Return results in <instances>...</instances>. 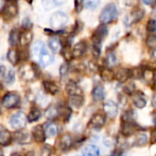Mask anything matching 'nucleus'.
Wrapping results in <instances>:
<instances>
[{
    "instance_id": "1",
    "label": "nucleus",
    "mask_w": 156,
    "mask_h": 156,
    "mask_svg": "<svg viewBox=\"0 0 156 156\" xmlns=\"http://www.w3.org/2000/svg\"><path fill=\"white\" fill-rule=\"evenodd\" d=\"M31 52H32V57L38 62V64H40L43 67L48 66L53 61L52 55L48 52L45 44L40 40L37 41L32 46Z\"/></svg>"
},
{
    "instance_id": "2",
    "label": "nucleus",
    "mask_w": 156,
    "mask_h": 156,
    "mask_svg": "<svg viewBox=\"0 0 156 156\" xmlns=\"http://www.w3.org/2000/svg\"><path fill=\"white\" fill-rule=\"evenodd\" d=\"M118 16V9L117 5L114 3L107 4L100 14V21L101 24L106 25L108 23L112 22Z\"/></svg>"
},
{
    "instance_id": "3",
    "label": "nucleus",
    "mask_w": 156,
    "mask_h": 156,
    "mask_svg": "<svg viewBox=\"0 0 156 156\" xmlns=\"http://www.w3.org/2000/svg\"><path fill=\"white\" fill-rule=\"evenodd\" d=\"M139 130H142V127L134 120H121V133L124 137H130Z\"/></svg>"
},
{
    "instance_id": "4",
    "label": "nucleus",
    "mask_w": 156,
    "mask_h": 156,
    "mask_svg": "<svg viewBox=\"0 0 156 156\" xmlns=\"http://www.w3.org/2000/svg\"><path fill=\"white\" fill-rule=\"evenodd\" d=\"M68 19H69L68 16L65 13H63V12H56V13H54L52 15V16L50 18L51 27L54 29L63 27L67 24Z\"/></svg>"
},
{
    "instance_id": "5",
    "label": "nucleus",
    "mask_w": 156,
    "mask_h": 156,
    "mask_svg": "<svg viewBox=\"0 0 156 156\" xmlns=\"http://www.w3.org/2000/svg\"><path fill=\"white\" fill-rule=\"evenodd\" d=\"M20 102V96L16 92H8L2 100V105L5 108L11 109L16 107Z\"/></svg>"
},
{
    "instance_id": "6",
    "label": "nucleus",
    "mask_w": 156,
    "mask_h": 156,
    "mask_svg": "<svg viewBox=\"0 0 156 156\" xmlns=\"http://www.w3.org/2000/svg\"><path fill=\"white\" fill-rule=\"evenodd\" d=\"M108 32L109 31H108V27H107L106 25H103V24L100 25L92 34V42H93V44L101 45V42L107 37Z\"/></svg>"
},
{
    "instance_id": "7",
    "label": "nucleus",
    "mask_w": 156,
    "mask_h": 156,
    "mask_svg": "<svg viewBox=\"0 0 156 156\" xmlns=\"http://www.w3.org/2000/svg\"><path fill=\"white\" fill-rule=\"evenodd\" d=\"M27 117L23 112H16L10 118V125L14 129H22L26 126Z\"/></svg>"
},
{
    "instance_id": "8",
    "label": "nucleus",
    "mask_w": 156,
    "mask_h": 156,
    "mask_svg": "<svg viewBox=\"0 0 156 156\" xmlns=\"http://www.w3.org/2000/svg\"><path fill=\"white\" fill-rule=\"evenodd\" d=\"M17 11H18V8H17L16 3L14 1H9L5 5L2 10V14L5 19H10L16 16Z\"/></svg>"
},
{
    "instance_id": "9",
    "label": "nucleus",
    "mask_w": 156,
    "mask_h": 156,
    "mask_svg": "<svg viewBox=\"0 0 156 156\" xmlns=\"http://www.w3.org/2000/svg\"><path fill=\"white\" fill-rule=\"evenodd\" d=\"M103 112L107 117L111 119H114L119 112L118 105L113 101H107L103 104Z\"/></svg>"
},
{
    "instance_id": "10",
    "label": "nucleus",
    "mask_w": 156,
    "mask_h": 156,
    "mask_svg": "<svg viewBox=\"0 0 156 156\" xmlns=\"http://www.w3.org/2000/svg\"><path fill=\"white\" fill-rule=\"evenodd\" d=\"M106 122V117L104 114L97 112L92 115L90 122H89V127L93 128V129H101V127L104 126Z\"/></svg>"
},
{
    "instance_id": "11",
    "label": "nucleus",
    "mask_w": 156,
    "mask_h": 156,
    "mask_svg": "<svg viewBox=\"0 0 156 156\" xmlns=\"http://www.w3.org/2000/svg\"><path fill=\"white\" fill-rule=\"evenodd\" d=\"M19 73H20V77L27 81L32 80L36 78V71L34 68L29 65L22 66L19 69Z\"/></svg>"
},
{
    "instance_id": "12",
    "label": "nucleus",
    "mask_w": 156,
    "mask_h": 156,
    "mask_svg": "<svg viewBox=\"0 0 156 156\" xmlns=\"http://www.w3.org/2000/svg\"><path fill=\"white\" fill-rule=\"evenodd\" d=\"M131 78H132V72L130 69L119 68L117 71L114 73V79H116L121 83L128 81V80H130Z\"/></svg>"
},
{
    "instance_id": "13",
    "label": "nucleus",
    "mask_w": 156,
    "mask_h": 156,
    "mask_svg": "<svg viewBox=\"0 0 156 156\" xmlns=\"http://www.w3.org/2000/svg\"><path fill=\"white\" fill-rule=\"evenodd\" d=\"M144 16V10L139 7H136L134 9H133V11L130 13V16L127 17L128 21H129V25H133V24H136L138 22H140Z\"/></svg>"
},
{
    "instance_id": "14",
    "label": "nucleus",
    "mask_w": 156,
    "mask_h": 156,
    "mask_svg": "<svg viewBox=\"0 0 156 156\" xmlns=\"http://www.w3.org/2000/svg\"><path fill=\"white\" fill-rule=\"evenodd\" d=\"M133 105L138 109H143L147 104V101L144 98V94L142 91H135L133 94Z\"/></svg>"
},
{
    "instance_id": "15",
    "label": "nucleus",
    "mask_w": 156,
    "mask_h": 156,
    "mask_svg": "<svg viewBox=\"0 0 156 156\" xmlns=\"http://www.w3.org/2000/svg\"><path fill=\"white\" fill-rule=\"evenodd\" d=\"M66 91L69 96H82V90L74 81H69L67 83Z\"/></svg>"
},
{
    "instance_id": "16",
    "label": "nucleus",
    "mask_w": 156,
    "mask_h": 156,
    "mask_svg": "<svg viewBox=\"0 0 156 156\" xmlns=\"http://www.w3.org/2000/svg\"><path fill=\"white\" fill-rule=\"evenodd\" d=\"M86 48H87V46H86L85 42H83V41L78 42L77 44L74 45V47L72 48V51H71L72 58H80L85 53Z\"/></svg>"
},
{
    "instance_id": "17",
    "label": "nucleus",
    "mask_w": 156,
    "mask_h": 156,
    "mask_svg": "<svg viewBox=\"0 0 156 156\" xmlns=\"http://www.w3.org/2000/svg\"><path fill=\"white\" fill-rule=\"evenodd\" d=\"M33 137L37 143H43L45 141V130L42 125H37L33 128L32 130Z\"/></svg>"
},
{
    "instance_id": "18",
    "label": "nucleus",
    "mask_w": 156,
    "mask_h": 156,
    "mask_svg": "<svg viewBox=\"0 0 156 156\" xmlns=\"http://www.w3.org/2000/svg\"><path fill=\"white\" fill-rule=\"evenodd\" d=\"M11 140L12 138L9 131L5 126L0 124V145H7L11 143Z\"/></svg>"
},
{
    "instance_id": "19",
    "label": "nucleus",
    "mask_w": 156,
    "mask_h": 156,
    "mask_svg": "<svg viewBox=\"0 0 156 156\" xmlns=\"http://www.w3.org/2000/svg\"><path fill=\"white\" fill-rule=\"evenodd\" d=\"M14 137H15V141L21 144H25L30 142V134L27 131L16 132Z\"/></svg>"
},
{
    "instance_id": "20",
    "label": "nucleus",
    "mask_w": 156,
    "mask_h": 156,
    "mask_svg": "<svg viewBox=\"0 0 156 156\" xmlns=\"http://www.w3.org/2000/svg\"><path fill=\"white\" fill-rule=\"evenodd\" d=\"M91 94H92V98L95 101H101L105 97V90H104L103 86L98 85V86L94 87Z\"/></svg>"
},
{
    "instance_id": "21",
    "label": "nucleus",
    "mask_w": 156,
    "mask_h": 156,
    "mask_svg": "<svg viewBox=\"0 0 156 156\" xmlns=\"http://www.w3.org/2000/svg\"><path fill=\"white\" fill-rule=\"evenodd\" d=\"M59 147L63 151L68 150L72 145V138L69 134H64L59 140Z\"/></svg>"
},
{
    "instance_id": "22",
    "label": "nucleus",
    "mask_w": 156,
    "mask_h": 156,
    "mask_svg": "<svg viewBox=\"0 0 156 156\" xmlns=\"http://www.w3.org/2000/svg\"><path fill=\"white\" fill-rule=\"evenodd\" d=\"M105 63H106V67L109 69H111L112 67H114L117 64V57L115 53L113 52V50H109L107 52V55L105 58Z\"/></svg>"
},
{
    "instance_id": "23",
    "label": "nucleus",
    "mask_w": 156,
    "mask_h": 156,
    "mask_svg": "<svg viewBox=\"0 0 156 156\" xmlns=\"http://www.w3.org/2000/svg\"><path fill=\"white\" fill-rule=\"evenodd\" d=\"M33 38V34L29 30H25L19 35V42L21 43L22 46H27L28 45Z\"/></svg>"
},
{
    "instance_id": "24",
    "label": "nucleus",
    "mask_w": 156,
    "mask_h": 156,
    "mask_svg": "<svg viewBox=\"0 0 156 156\" xmlns=\"http://www.w3.org/2000/svg\"><path fill=\"white\" fill-rule=\"evenodd\" d=\"M43 85H44V88H45L46 91H47L48 93L51 94V95L57 94V93L58 92V90H59L58 86L56 83L52 82V81L46 80V81L43 82Z\"/></svg>"
},
{
    "instance_id": "25",
    "label": "nucleus",
    "mask_w": 156,
    "mask_h": 156,
    "mask_svg": "<svg viewBox=\"0 0 156 156\" xmlns=\"http://www.w3.org/2000/svg\"><path fill=\"white\" fill-rule=\"evenodd\" d=\"M147 143H148V137H147L146 133H138L136 135L133 145L136 146V147H143V146L146 145Z\"/></svg>"
},
{
    "instance_id": "26",
    "label": "nucleus",
    "mask_w": 156,
    "mask_h": 156,
    "mask_svg": "<svg viewBox=\"0 0 156 156\" xmlns=\"http://www.w3.org/2000/svg\"><path fill=\"white\" fill-rule=\"evenodd\" d=\"M101 77L105 81H112L114 79V72L111 69L105 67L101 69Z\"/></svg>"
},
{
    "instance_id": "27",
    "label": "nucleus",
    "mask_w": 156,
    "mask_h": 156,
    "mask_svg": "<svg viewBox=\"0 0 156 156\" xmlns=\"http://www.w3.org/2000/svg\"><path fill=\"white\" fill-rule=\"evenodd\" d=\"M48 46H49L50 49L53 52H55V53L59 52L60 49H61V42H60V40L58 37H51V38H49Z\"/></svg>"
},
{
    "instance_id": "28",
    "label": "nucleus",
    "mask_w": 156,
    "mask_h": 156,
    "mask_svg": "<svg viewBox=\"0 0 156 156\" xmlns=\"http://www.w3.org/2000/svg\"><path fill=\"white\" fill-rule=\"evenodd\" d=\"M83 156H100V149L95 145H89L83 150Z\"/></svg>"
},
{
    "instance_id": "29",
    "label": "nucleus",
    "mask_w": 156,
    "mask_h": 156,
    "mask_svg": "<svg viewBox=\"0 0 156 156\" xmlns=\"http://www.w3.org/2000/svg\"><path fill=\"white\" fill-rule=\"evenodd\" d=\"M69 104L74 108H80L82 106L84 99L83 96H69Z\"/></svg>"
},
{
    "instance_id": "30",
    "label": "nucleus",
    "mask_w": 156,
    "mask_h": 156,
    "mask_svg": "<svg viewBox=\"0 0 156 156\" xmlns=\"http://www.w3.org/2000/svg\"><path fill=\"white\" fill-rule=\"evenodd\" d=\"M45 130V134L48 137H54L57 133H58V128L54 123H48V125H46Z\"/></svg>"
},
{
    "instance_id": "31",
    "label": "nucleus",
    "mask_w": 156,
    "mask_h": 156,
    "mask_svg": "<svg viewBox=\"0 0 156 156\" xmlns=\"http://www.w3.org/2000/svg\"><path fill=\"white\" fill-rule=\"evenodd\" d=\"M146 46L151 49V51L156 50V33L150 34L146 38Z\"/></svg>"
},
{
    "instance_id": "32",
    "label": "nucleus",
    "mask_w": 156,
    "mask_h": 156,
    "mask_svg": "<svg viewBox=\"0 0 156 156\" xmlns=\"http://www.w3.org/2000/svg\"><path fill=\"white\" fill-rule=\"evenodd\" d=\"M142 78L145 81H151L154 78V72L151 68H144L143 69V76Z\"/></svg>"
},
{
    "instance_id": "33",
    "label": "nucleus",
    "mask_w": 156,
    "mask_h": 156,
    "mask_svg": "<svg viewBox=\"0 0 156 156\" xmlns=\"http://www.w3.org/2000/svg\"><path fill=\"white\" fill-rule=\"evenodd\" d=\"M58 112H59V110L56 106H51V107H49L46 111L45 114H46L47 118H48V119H54V118H56L58 115Z\"/></svg>"
},
{
    "instance_id": "34",
    "label": "nucleus",
    "mask_w": 156,
    "mask_h": 156,
    "mask_svg": "<svg viewBox=\"0 0 156 156\" xmlns=\"http://www.w3.org/2000/svg\"><path fill=\"white\" fill-rule=\"evenodd\" d=\"M41 116V112L39 110L37 109H33L31 110V112L28 113V116H27V119L30 122H36L39 119V117Z\"/></svg>"
},
{
    "instance_id": "35",
    "label": "nucleus",
    "mask_w": 156,
    "mask_h": 156,
    "mask_svg": "<svg viewBox=\"0 0 156 156\" xmlns=\"http://www.w3.org/2000/svg\"><path fill=\"white\" fill-rule=\"evenodd\" d=\"M6 57H7V59H8L12 64H14V65L17 63L18 58H19L17 52H16V50H14V49H10V50L7 52Z\"/></svg>"
},
{
    "instance_id": "36",
    "label": "nucleus",
    "mask_w": 156,
    "mask_h": 156,
    "mask_svg": "<svg viewBox=\"0 0 156 156\" xmlns=\"http://www.w3.org/2000/svg\"><path fill=\"white\" fill-rule=\"evenodd\" d=\"M19 40V34H18V31L16 29H13L9 35V43L12 45V46H15L17 41Z\"/></svg>"
},
{
    "instance_id": "37",
    "label": "nucleus",
    "mask_w": 156,
    "mask_h": 156,
    "mask_svg": "<svg viewBox=\"0 0 156 156\" xmlns=\"http://www.w3.org/2000/svg\"><path fill=\"white\" fill-rule=\"evenodd\" d=\"M146 29L148 32H150L151 34H154L156 32V19L154 18H150L147 21L146 24Z\"/></svg>"
},
{
    "instance_id": "38",
    "label": "nucleus",
    "mask_w": 156,
    "mask_h": 156,
    "mask_svg": "<svg viewBox=\"0 0 156 156\" xmlns=\"http://www.w3.org/2000/svg\"><path fill=\"white\" fill-rule=\"evenodd\" d=\"M143 69H144V68H142V67H137V68H135V69H131L132 78L141 79L142 76H143Z\"/></svg>"
},
{
    "instance_id": "39",
    "label": "nucleus",
    "mask_w": 156,
    "mask_h": 156,
    "mask_svg": "<svg viewBox=\"0 0 156 156\" xmlns=\"http://www.w3.org/2000/svg\"><path fill=\"white\" fill-rule=\"evenodd\" d=\"M123 90L126 94L128 95H133L134 92H135V85L133 82H130L128 83V85H126L124 88H123Z\"/></svg>"
},
{
    "instance_id": "40",
    "label": "nucleus",
    "mask_w": 156,
    "mask_h": 156,
    "mask_svg": "<svg viewBox=\"0 0 156 156\" xmlns=\"http://www.w3.org/2000/svg\"><path fill=\"white\" fill-rule=\"evenodd\" d=\"M83 5H85L86 8L88 9H95L99 5H100V1H94V0H90V1H86L83 3Z\"/></svg>"
},
{
    "instance_id": "41",
    "label": "nucleus",
    "mask_w": 156,
    "mask_h": 156,
    "mask_svg": "<svg viewBox=\"0 0 156 156\" xmlns=\"http://www.w3.org/2000/svg\"><path fill=\"white\" fill-rule=\"evenodd\" d=\"M101 45H97L93 44L92 45V54L94 58H99L101 55Z\"/></svg>"
},
{
    "instance_id": "42",
    "label": "nucleus",
    "mask_w": 156,
    "mask_h": 156,
    "mask_svg": "<svg viewBox=\"0 0 156 156\" xmlns=\"http://www.w3.org/2000/svg\"><path fill=\"white\" fill-rule=\"evenodd\" d=\"M14 80H15V72L12 70V69H10L7 73H6V75H5V82L6 83H12L13 81H14Z\"/></svg>"
},
{
    "instance_id": "43",
    "label": "nucleus",
    "mask_w": 156,
    "mask_h": 156,
    "mask_svg": "<svg viewBox=\"0 0 156 156\" xmlns=\"http://www.w3.org/2000/svg\"><path fill=\"white\" fill-rule=\"evenodd\" d=\"M150 144H156V126L151 131Z\"/></svg>"
},
{
    "instance_id": "44",
    "label": "nucleus",
    "mask_w": 156,
    "mask_h": 156,
    "mask_svg": "<svg viewBox=\"0 0 156 156\" xmlns=\"http://www.w3.org/2000/svg\"><path fill=\"white\" fill-rule=\"evenodd\" d=\"M68 70H69V66L67 64H63L61 66V68H60V76H61V78H63L64 76L67 75Z\"/></svg>"
},
{
    "instance_id": "45",
    "label": "nucleus",
    "mask_w": 156,
    "mask_h": 156,
    "mask_svg": "<svg viewBox=\"0 0 156 156\" xmlns=\"http://www.w3.org/2000/svg\"><path fill=\"white\" fill-rule=\"evenodd\" d=\"M50 154H51L50 149H49L48 146H46V147H44V148L42 149L40 156H50Z\"/></svg>"
},
{
    "instance_id": "46",
    "label": "nucleus",
    "mask_w": 156,
    "mask_h": 156,
    "mask_svg": "<svg viewBox=\"0 0 156 156\" xmlns=\"http://www.w3.org/2000/svg\"><path fill=\"white\" fill-rule=\"evenodd\" d=\"M75 4H76V10H77L78 12H80V11L81 10V8H82L83 3H82V2H76Z\"/></svg>"
},
{
    "instance_id": "47",
    "label": "nucleus",
    "mask_w": 156,
    "mask_h": 156,
    "mask_svg": "<svg viewBox=\"0 0 156 156\" xmlns=\"http://www.w3.org/2000/svg\"><path fill=\"white\" fill-rule=\"evenodd\" d=\"M122 152L120 149H116L114 150V152L112 153V156H122Z\"/></svg>"
},
{
    "instance_id": "48",
    "label": "nucleus",
    "mask_w": 156,
    "mask_h": 156,
    "mask_svg": "<svg viewBox=\"0 0 156 156\" xmlns=\"http://www.w3.org/2000/svg\"><path fill=\"white\" fill-rule=\"evenodd\" d=\"M5 73V68L4 66H0V77H4Z\"/></svg>"
},
{
    "instance_id": "49",
    "label": "nucleus",
    "mask_w": 156,
    "mask_h": 156,
    "mask_svg": "<svg viewBox=\"0 0 156 156\" xmlns=\"http://www.w3.org/2000/svg\"><path fill=\"white\" fill-rule=\"evenodd\" d=\"M152 104H153L154 107H156V93L152 98Z\"/></svg>"
},
{
    "instance_id": "50",
    "label": "nucleus",
    "mask_w": 156,
    "mask_h": 156,
    "mask_svg": "<svg viewBox=\"0 0 156 156\" xmlns=\"http://www.w3.org/2000/svg\"><path fill=\"white\" fill-rule=\"evenodd\" d=\"M152 15H153L154 16H155V17H156V2H155V4H154V5L153 6V10H152Z\"/></svg>"
},
{
    "instance_id": "51",
    "label": "nucleus",
    "mask_w": 156,
    "mask_h": 156,
    "mask_svg": "<svg viewBox=\"0 0 156 156\" xmlns=\"http://www.w3.org/2000/svg\"><path fill=\"white\" fill-rule=\"evenodd\" d=\"M152 89L156 90V80H154L153 81V83H152Z\"/></svg>"
},
{
    "instance_id": "52",
    "label": "nucleus",
    "mask_w": 156,
    "mask_h": 156,
    "mask_svg": "<svg viewBox=\"0 0 156 156\" xmlns=\"http://www.w3.org/2000/svg\"><path fill=\"white\" fill-rule=\"evenodd\" d=\"M144 4H146V5H153V4H155V1H144Z\"/></svg>"
},
{
    "instance_id": "53",
    "label": "nucleus",
    "mask_w": 156,
    "mask_h": 156,
    "mask_svg": "<svg viewBox=\"0 0 156 156\" xmlns=\"http://www.w3.org/2000/svg\"><path fill=\"white\" fill-rule=\"evenodd\" d=\"M12 156H21L19 154H17V153H16V154H12Z\"/></svg>"
},
{
    "instance_id": "54",
    "label": "nucleus",
    "mask_w": 156,
    "mask_h": 156,
    "mask_svg": "<svg viewBox=\"0 0 156 156\" xmlns=\"http://www.w3.org/2000/svg\"><path fill=\"white\" fill-rule=\"evenodd\" d=\"M0 156H3V153H2V150L0 149Z\"/></svg>"
},
{
    "instance_id": "55",
    "label": "nucleus",
    "mask_w": 156,
    "mask_h": 156,
    "mask_svg": "<svg viewBox=\"0 0 156 156\" xmlns=\"http://www.w3.org/2000/svg\"><path fill=\"white\" fill-rule=\"evenodd\" d=\"M0 113H1V110H0Z\"/></svg>"
}]
</instances>
